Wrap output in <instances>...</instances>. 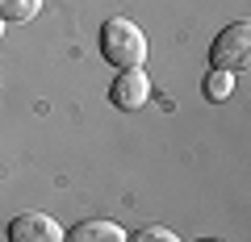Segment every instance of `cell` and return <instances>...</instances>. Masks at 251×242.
I'll list each match as a JSON object with an SVG mask.
<instances>
[{
    "label": "cell",
    "instance_id": "obj_5",
    "mask_svg": "<svg viewBox=\"0 0 251 242\" xmlns=\"http://www.w3.org/2000/svg\"><path fill=\"white\" fill-rule=\"evenodd\" d=\"M63 242H126V230L117 221L92 217V221H75L72 230L63 234Z\"/></svg>",
    "mask_w": 251,
    "mask_h": 242
},
{
    "label": "cell",
    "instance_id": "obj_4",
    "mask_svg": "<svg viewBox=\"0 0 251 242\" xmlns=\"http://www.w3.org/2000/svg\"><path fill=\"white\" fill-rule=\"evenodd\" d=\"M9 242H63V225L46 213H21L9 221Z\"/></svg>",
    "mask_w": 251,
    "mask_h": 242
},
{
    "label": "cell",
    "instance_id": "obj_3",
    "mask_svg": "<svg viewBox=\"0 0 251 242\" xmlns=\"http://www.w3.org/2000/svg\"><path fill=\"white\" fill-rule=\"evenodd\" d=\"M109 100H113L122 113L143 109L147 100H151V80H147V71H143V67H126V71H117V80L109 84Z\"/></svg>",
    "mask_w": 251,
    "mask_h": 242
},
{
    "label": "cell",
    "instance_id": "obj_8",
    "mask_svg": "<svg viewBox=\"0 0 251 242\" xmlns=\"http://www.w3.org/2000/svg\"><path fill=\"white\" fill-rule=\"evenodd\" d=\"M126 242H180V238L168 230V225H143V230L126 234Z\"/></svg>",
    "mask_w": 251,
    "mask_h": 242
},
{
    "label": "cell",
    "instance_id": "obj_7",
    "mask_svg": "<svg viewBox=\"0 0 251 242\" xmlns=\"http://www.w3.org/2000/svg\"><path fill=\"white\" fill-rule=\"evenodd\" d=\"M230 88H234L230 71H209V75H205V84H201L205 100H226V96H230Z\"/></svg>",
    "mask_w": 251,
    "mask_h": 242
},
{
    "label": "cell",
    "instance_id": "obj_1",
    "mask_svg": "<svg viewBox=\"0 0 251 242\" xmlns=\"http://www.w3.org/2000/svg\"><path fill=\"white\" fill-rule=\"evenodd\" d=\"M100 54H105L117 71L143 67L147 63V34L130 17H109L105 25H100Z\"/></svg>",
    "mask_w": 251,
    "mask_h": 242
},
{
    "label": "cell",
    "instance_id": "obj_9",
    "mask_svg": "<svg viewBox=\"0 0 251 242\" xmlns=\"http://www.w3.org/2000/svg\"><path fill=\"white\" fill-rule=\"evenodd\" d=\"M0 38H4V21H0Z\"/></svg>",
    "mask_w": 251,
    "mask_h": 242
},
{
    "label": "cell",
    "instance_id": "obj_6",
    "mask_svg": "<svg viewBox=\"0 0 251 242\" xmlns=\"http://www.w3.org/2000/svg\"><path fill=\"white\" fill-rule=\"evenodd\" d=\"M38 9H42V0H0V21H34Z\"/></svg>",
    "mask_w": 251,
    "mask_h": 242
},
{
    "label": "cell",
    "instance_id": "obj_2",
    "mask_svg": "<svg viewBox=\"0 0 251 242\" xmlns=\"http://www.w3.org/2000/svg\"><path fill=\"white\" fill-rule=\"evenodd\" d=\"M247 59H251V25L230 21L209 46V63H214V71H239V67H247Z\"/></svg>",
    "mask_w": 251,
    "mask_h": 242
}]
</instances>
